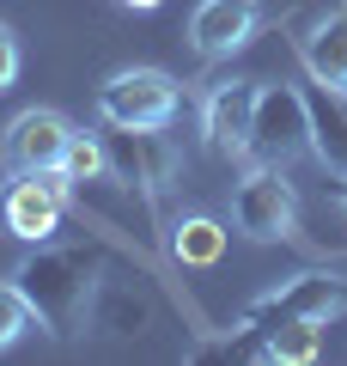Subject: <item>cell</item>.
<instances>
[{
    "label": "cell",
    "instance_id": "1",
    "mask_svg": "<svg viewBox=\"0 0 347 366\" xmlns=\"http://www.w3.org/2000/svg\"><path fill=\"white\" fill-rule=\"evenodd\" d=\"M19 293H25L31 317L49 336H79L91 324V300H98V262L86 250L61 244H31V257L13 269Z\"/></svg>",
    "mask_w": 347,
    "mask_h": 366
},
{
    "label": "cell",
    "instance_id": "2",
    "mask_svg": "<svg viewBox=\"0 0 347 366\" xmlns=\"http://www.w3.org/2000/svg\"><path fill=\"white\" fill-rule=\"evenodd\" d=\"M177 110H183V86L165 67H122L98 86L104 129H171Z\"/></svg>",
    "mask_w": 347,
    "mask_h": 366
},
{
    "label": "cell",
    "instance_id": "3",
    "mask_svg": "<svg viewBox=\"0 0 347 366\" xmlns=\"http://www.w3.org/2000/svg\"><path fill=\"white\" fill-rule=\"evenodd\" d=\"M305 153H311V98H305L298 86H262L244 165H274V171H286L293 159H305Z\"/></svg>",
    "mask_w": 347,
    "mask_h": 366
},
{
    "label": "cell",
    "instance_id": "4",
    "mask_svg": "<svg viewBox=\"0 0 347 366\" xmlns=\"http://www.w3.org/2000/svg\"><path fill=\"white\" fill-rule=\"evenodd\" d=\"M67 171H43V177H6V189H0V226L19 238V244H49L55 232H61V208L74 202V189H67Z\"/></svg>",
    "mask_w": 347,
    "mask_h": 366
},
{
    "label": "cell",
    "instance_id": "5",
    "mask_svg": "<svg viewBox=\"0 0 347 366\" xmlns=\"http://www.w3.org/2000/svg\"><path fill=\"white\" fill-rule=\"evenodd\" d=\"M231 226H238L244 238H256V244L293 238V226H298L293 183H286L274 165H250L244 177H238V189H231Z\"/></svg>",
    "mask_w": 347,
    "mask_h": 366
},
{
    "label": "cell",
    "instance_id": "6",
    "mask_svg": "<svg viewBox=\"0 0 347 366\" xmlns=\"http://www.w3.org/2000/svg\"><path fill=\"white\" fill-rule=\"evenodd\" d=\"M67 134H74V122H67L61 110H49V104L19 110V117L0 129V171H6V177H19V171H25V177L61 171Z\"/></svg>",
    "mask_w": 347,
    "mask_h": 366
},
{
    "label": "cell",
    "instance_id": "7",
    "mask_svg": "<svg viewBox=\"0 0 347 366\" xmlns=\"http://www.w3.org/2000/svg\"><path fill=\"white\" fill-rule=\"evenodd\" d=\"M256 98H262L256 79H219V86L207 92V104H201V134H207V147H213V153H226V159H244V153H250Z\"/></svg>",
    "mask_w": 347,
    "mask_h": 366
},
{
    "label": "cell",
    "instance_id": "8",
    "mask_svg": "<svg viewBox=\"0 0 347 366\" xmlns=\"http://www.w3.org/2000/svg\"><path fill=\"white\" fill-rule=\"evenodd\" d=\"M262 31V0H201L189 13V43L201 61H226Z\"/></svg>",
    "mask_w": 347,
    "mask_h": 366
},
{
    "label": "cell",
    "instance_id": "9",
    "mask_svg": "<svg viewBox=\"0 0 347 366\" xmlns=\"http://www.w3.org/2000/svg\"><path fill=\"white\" fill-rule=\"evenodd\" d=\"M110 177H129V183H141L146 196H159L177 177V147L165 141V129H116Z\"/></svg>",
    "mask_w": 347,
    "mask_h": 366
},
{
    "label": "cell",
    "instance_id": "10",
    "mask_svg": "<svg viewBox=\"0 0 347 366\" xmlns=\"http://www.w3.org/2000/svg\"><path fill=\"white\" fill-rule=\"evenodd\" d=\"M256 312H281V317H311V324H329V317L347 312V287L335 281V274H293V281H281V287H274Z\"/></svg>",
    "mask_w": 347,
    "mask_h": 366
},
{
    "label": "cell",
    "instance_id": "11",
    "mask_svg": "<svg viewBox=\"0 0 347 366\" xmlns=\"http://www.w3.org/2000/svg\"><path fill=\"white\" fill-rule=\"evenodd\" d=\"M311 153L335 183H347V92L335 86L311 92Z\"/></svg>",
    "mask_w": 347,
    "mask_h": 366
},
{
    "label": "cell",
    "instance_id": "12",
    "mask_svg": "<svg viewBox=\"0 0 347 366\" xmlns=\"http://www.w3.org/2000/svg\"><path fill=\"white\" fill-rule=\"evenodd\" d=\"M298 55H305V67H311V79H317V86H335V92H347V6L323 13L317 25L305 31Z\"/></svg>",
    "mask_w": 347,
    "mask_h": 366
},
{
    "label": "cell",
    "instance_id": "13",
    "mask_svg": "<svg viewBox=\"0 0 347 366\" xmlns=\"http://www.w3.org/2000/svg\"><path fill=\"white\" fill-rule=\"evenodd\" d=\"M171 257H177L183 269H213V262L226 257V226H219L213 214H183V220L171 226Z\"/></svg>",
    "mask_w": 347,
    "mask_h": 366
},
{
    "label": "cell",
    "instance_id": "14",
    "mask_svg": "<svg viewBox=\"0 0 347 366\" xmlns=\"http://www.w3.org/2000/svg\"><path fill=\"white\" fill-rule=\"evenodd\" d=\"M317 330L323 324H311V317H281V330L268 336V360H281V366H311L317 360Z\"/></svg>",
    "mask_w": 347,
    "mask_h": 366
},
{
    "label": "cell",
    "instance_id": "15",
    "mask_svg": "<svg viewBox=\"0 0 347 366\" xmlns=\"http://www.w3.org/2000/svg\"><path fill=\"white\" fill-rule=\"evenodd\" d=\"M61 171H67L74 183H98V177H110V147H104L98 134L74 129V134H67V153H61Z\"/></svg>",
    "mask_w": 347,
    "mask_h": 366
},
{
    "label": "cell",
    "instance_id": "16",
    "mask_svg": "<svg viewBox=\"0 0 347 366\" xmlns=\"http://www.w3.org/2000/svg\"><path fill=\"white\" fill-rule=\"evenodd\" d=\"M31 324H37V317H31V305H25V293H19V281L6 274V281H0V354L13 348V342H25Z\"/></svg>",
    "mask_w": 347,
    "mask_h": 366
},
{
    "label": "cell",
    "instance_id": "17",
    "mask_svg": "<svg viewBox=\"0 0 347 366\" xmlns=\"http://www.w3.org/2000/svg\"><path fill=\"white\" fill-rule=\"evenodd\" d=\"M13 79H19V37H13V25L0 19V92H13Z\"/></svg>",
    "mask_w": 347,
    "mask_h": 366
},
{
    "label": "cell",
    "instance_id": "18",
    "mask_svg": "<svg viewBox=\"0 0 347 366\" xmlns=\"http://www.w3.org/2000/svg\"><path fill=\"white\" fill-rule=\"evenodd\" d=\"M116 6H129V13H153V6H165V0H116Z\"/></svg>",
    "mask_w": 347,
    "mask_h": 366
},
{
    "label": "cell",
    "instance_id": "19",
    "mask_svg": "<svg viewBox=\"0 0 347 366\" xmlns=\"http://www.w3.org/2000/svg\"><path fill=\"white\" fill-rule=\"evenodd\" d=\"M341 202H347V189H341Z\"/></svg>",
    "mask_w": 347,
    "mask_h": 366
}]
</instances>
